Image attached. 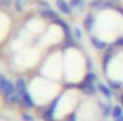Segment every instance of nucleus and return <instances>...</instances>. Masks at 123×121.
I'll return each mask as SVG.
<instances>
[{
    "label": "nucleus",
    "instance_id": "a878e982",
    "mask_svg": "<svg viewBox=\"0 0 123 121\" xmlns=\"http://www.w3.org/2000/svg\"><path fill=\"white\" fill-rule=\"evenodd\" d=\"M66 121H76V116H74V115H71V116H69Z\"/></svg>",
    "mask_w": 123,
    "mask_h": 121
},
{
    "label": "nucleus",
    "instance_id": "39448f33",
    "mask_svg": "<svg viewBox=\"0 0 123 121\" xmlns=\"http://www.w3.org/2000/svg\"><path fill=\"white\" fill-rule=\"evenodd\" d=\"M95 24H96V17H95V16L92 14V13L85 14V17H84V29L87 30L88 33H90V32H93Z\"/></svg>",
    "mask_w": 123,
    "mask_h": 121
},
{
    "label": "nucleus",
    "instance_id": "4468645a",
    "mask_svg": "<svg viewBox=\"0 0 123 121\" xmlns=\"http://www.w3.org/2000/svg\"><path fill=\"white\" fill-rule=\"evenodd\" d=\"M123 116V107L122 105H114L112 109V118L114 120H118V118Z\"/></svg>",
    "mask_w": 123,
    "mask_h": 121
},
{
    "label": "nucleus",
    "instance_id": "7ed1b4c3",
    "mask_svg": "<svg viewBox=\"0 0 123 121\" xmlns=\"http://www.w3.org/2000/svg\"><path fill=\"white\" fill-rule=\"evenodd\" d=\"M55 6H57V10L60 11L62 14L69 16L73 13V6L69 5V2H66V0H57V2H55Z\"/></svg>",
    "mask_w": 123,
    "mask_h": 121
},
{
    "label": "nucleus",
    "instance_id": "ddd939ff",
    "mask_svg": "<svg viewBox=\"0 0 123 121\" xmlns=\"http://www.w3.org/2000/svg\"><path fill=\"white\" fill-rule=\"evenodd\" d=\"M69 5L73 6V10H77V11L85 10V0H69Z\"/></svg>",
    "mask_w": 123,
    "mask_h": 121
},
{
    "label": "nucleus",
    "instance_id": "f03ea898",
    "mask_svg": "<svg viewBox=\"0 0 123 121\" xmlns=\"http://www.w3.org/2000/svg\"><path fill=\"white\" fill-rule=\"evenodd\" d=\"M79 88L82 90V93L87 94V96H95L96 91H98V86H95L92 82H87V80H84V82L79 85Z\"/></svg>",
    "mask_w": 123,
    "mask_h": 121
},
{
    "label": "nucleus",
    "instance_id": "2eb2a0df",
    "mask_svg": "<svg viewBox=\"0 0 123 121\" xmlns=\"http://www.w3.org/2000/svg\"><path fill=\"white\" fill-rule=\"evenodd\" d=\"M41 116H43V120L44 121H55V113L54 112H51L49 110V109H44L43 110V115H41Z\"/></svg>",
    "mask_w": 123,
    "mask_h": 121
},
{
    "label": "nucleus",
    "instance_id": "c756f323",
    "mask_svg": "<svg viewBox=\"0 0 123 121\" xmlns=\"http://www.w3.org/2000/svg\"><path fill=\"white\" fill-rule=\"evenodd\" d=\"M88 2H93V0H88Z\"/></svg>",
    "mask_w": 123,
    "mask_h": 121
},
{
    "label": "nucleus",
    "instance_id": "412c9836",
    "mask_svg": "<svg viewBox=\"0 0 123 121\" xmlns=\"http://www.w3.org/2000/svg\"><path fill=\"white\" fill-rule=\"evenodd\" d=\"M21 118H22V121H35V118H33V115H32V113H27V112H24Z\"/></svg>",
    "mask_w": 123,
    "mask_h": 121
},
{
    "label": "nucleus",
    "instance_id": "dca6fc26",
    "mask_svg": "<svg viewBox=\"0 0 123 121\" xmlns=\"http://www.w3.org/2000/svg\"><path fill=\"white\" fill-rule=\"evenodd\" d=\"M101 107H103V115H104L106 118L112 115V109H114V107L111 105L109 102H106V104H101Z\"/></svg>",
    "mask_w": 123,
    "mask_h": 121
},
{
    "label": "nucleus",
    "instance_id": "6e6552de",
    "mask_svg": "<svg viewBox=\"0 0 123 121\" xmlns=\"http://www.w3.org/2000/svg\"><path fill=\"white\" fill-rule=\"evenodd\" d=\"M96 86H98V91L101 93V94H103V96L106 98V99H111V98H112V93H114V90L111 88L109 85H106V83L99 82V83H98Z\"/></svg>",
    "mask_w": 123,
    "mask_h": 121
},
{
    "label": "nucleus",
    "instance_id": "c85d7f7f",
    "mask_svg": "<svg viewBox=\"0 0 123 121\" xmlns=\"http://www.w3.org/2000/svg\"><path fill=\"white\" fill-rule=\"evenodd\" d=\"M0 91H2V86H0Z\"/></svg>",
    "mask_w": 123,
    "mask_h": 121
},
{
    "label": "nucleus",
    "instance_id": "423d86ee",
    "mask_svg": "<svg viewBox=\"0 0 123 121\" xmlns=\"http://www.w3.org/2000/svg\"><path fill=\"white\" fill-rule=\"evenodd\" d=\"M114 44L112 46H109L107 49L104 50V55H103V68H104V72H107V64H109V61H111V58L114 57Z\"/></svg>",
    "mask_w": 123,
    "mask_h": 121
},
{
    "label": "nucleus",
    "instance_id": "a211bd4d",
    "mask_svg": "<svg viewBox=\"0 0 123 121\" xmlns=\"http://www.w3.org/2000/svg\"><path fill=\"white\" fill-rule=\"evenodd\" d=\"M73 36L77 39V41H82V38H84V33H82V30L79 29V27H74L73 29Z\"/></svg>",
    "mask_w": 123,
    "mask_h": 121
},
{
    "label": "nucleus",
    "instance_id": "9d476101",
    "mask_svg": "<svg viewBox=\"0 0 123 121\" xmlns=\"http://www.w3.org/2000/svg\"><path fill=\"white\" fill-rule=\"evenodd\" d=\"M21 98H22V105L25 107V109H33V107H35V101L32 99L29 91L21 93Z\"/></svg>",
    "mask_w": 123,
    "mask_h": 121
},
{
    "label": "nucleus",
    "instance_id": "bb28decb",
    "mask_svg": "<svg viewBox=\"0 0 123 121\" xmlns=\"http://www.w3.org/2000/svg\"><path fill=\"white\" fill-rule=\"evenodd\" d=\"M120 105L123 107V94H122V96H120Z\"/></svg>",
    "mask_w": 123,
    "mask_h": 121
},
{
    "label": "nucleus",
    "instance_id": "aec40b11",
    "mask_svg": "<svg viewBox=\"0 0 123 121\" xmlns=\"http://www.w3.org/2000/svg\"><path fill=\"white\" fill-rule=\"evenodd\" d=\"M84 80H87V82H92V83H95V80H96V74H95L93 71H90L87 75H85V79Z\"/></svg>",
    "mask_w": 123,
    "mask_h": 121
},
{
    "label": "nucleus",
    "instance_id": "4be33fe9",
    "mask_svg": "<svg viewBox=\"0 0 123 121\" xmlns=\"http://www.w3.org/2000/svg\"><path fill=\"white\" fill-rule=\"evenodd\" d=\"M0 5L5 6V8H10V6L14 5V0H0Z\"/></svg>",
    "mask_w": 123,
    "mask_h": 121
},
{
    "label": "nucleus",
    "instance_id": "f257e3e1",
    "mask_svg": "<svg viewBox=\"0 0 123 121\" xmlns=\"http://www.w3.org/2000/svg\"><path fill=\"white\" fill-rule=\"evenodd\" d=\"M0 86H2L3 96H10V94L16 93V85H13V83L6 79V75L2 74V72H0Z\"/></svg>",
    "mask_w": 123,
    "mask_h": 121
},
{
    "label": "nucleus",
    "instance_id": "b1692460",
    "mask_svg": "<svg viewBox=\"0 0 123 121\" xmlns=\"http://www.w3.org/2000/svg\"><path fill=\"white\" fill-rule=\"evenodd\" d=\"M87 69H88V72L93 71V61H92V60H88V61H87Z\"/></svg>",
    "mask_w": 123,
    "mask_h": 121
},
{
    "label": "nucleus",
    "instance_id": "393cba45",
    "mask_svg": "<svg viewBox=\"0 0 123 121\" xmlns=\"http://www.w3.org/2000/svg\"><path fill=\"white\" fill-rule=\"evenodd\" d=\"M114 10H115V11H118L120 14L123 16V6H120V5H115V6H114Z\"/></svg>",
    "mask_w": 123,
    "mask_h": 121
},
{
    "label": "nucleus",
    "instance_id": "20e7f679",
    "mask_svg": "<svg viewBox=\"0 0 123 121\" xmlns=\"http://www.w3.org/2000/svg\"><path fill=\"white\" fill-rule=\"evenodd\" d=\"M88 6H90V10H95V11H103V10L112 8L107 0H93V2H90Z\"/></svg>",
    "mask_w": 123,
    "mask_h": 121
},
{
    "label": "nucleus",
    "instance_id": "0eeeda50",
    "mask_svg": "<svg viewBox=\"0 0 123 121\" xmlns=\"http://www.w3.org/2000/svg\"><path fill=\"white\" fill-rule=\"evenodd\" d=\"M90 43H92V46H93L96 50H106L109 47V44L106 43V41L96 38V36H90Z\"/></svg>",
    "mask_w": 123,
    "mask_h": 121
},
{
    "label": "nucleus",
    "instance_id": "cd10ccee",
    "mask_svg": "<svg viewBox=\"0 0 123 121\" xmlns=\"http://www.w3.org/2000/svg\"><path fill=\"white\" fill-rule=\"evenodd\" d=\"M115 121H123V116H122V118H118V120H115Z\"/></svg>",
    "mask_w": 123,
    "mask_h": 121
},
{
    "label": "nucleus",
    "instance_id": "f8f14e48",
    "mask_svg": "<svg viewBox=\"0 0 123 121\" xmlns=\"http://www.w3.org/2000/svg\"><path fill=\"white\" fill-rule=\"evenodd\" d=\"M16 91L21 94V93H24V91H27V80L25 79H22V77H19L18 80H16Z\"/></svg>",
    "mask_w": 123,
    "mask_h": 121
},
{
    "label": "nucleus",
    "instance_id": "9b49d317",
    "mask_svg": "<svg viewBox=\"0 0 123 121\" xmlns=\"http://www.w3.org/2000/svg\"><path fill=\"white\" fill-rule=\"evenodd\" d=\"M5 101H6V104H10V105H19V104L22 105V98L18 91L10 94V96H5Z\"/></svg>",
    "mask_w": 123,
    "mask_h": 121
},
{
    "label": "nucleus",
    "instance_id": "6ab92c4d",
    "mask_svg": "<svg viewBox=\"0 0 123 121\" xmlns=\"http://www.w3.org/2000/svg\"><path fill=\"white\" fill-rule=\"evenodd\" d=\"M109 86L112 90H115V91H118L120 88H122V82H117V80H109Z\"/></svg>",
    "mask_w": 123,
    "mask_h": 121
},
{
    "label": "nucleus",
    "instance_id": "f3484780",
    "mask_svg": "<svg viewBox=\"0 0 123 121\" xmlns=\"http://www.w3.org/2000/svg\"><path fill=\"white\" fill-rule=\"evenodd\" d=\"M24 8H25V0H14V10L16 11H24Z\"/></svg>",
    "mask_w": 123,
    "mask_h": 121
},
{
    "label": "nucleus",
    "instance_id": "1a4fd4ad",
    "mask_svg": "<svg viewBox=\"0 0 123 121\" xmlns=\"http://www.w3.org/2000/svg\"><path fill=\"white\" fill-rule=\"evenodd\" d=\"M40 16L41 17H44V19H51V21H57V19H60L58 17V14H57V11H54L52 8H47V10H40Z\"/></svg>",
    "mask_w": 123,
    "mask_h": 121
},
{
    "label": "nucleus",
    "instance_id": "5701e85b",
    "mask_svg": "<svg viewBox=\"0 0 123 121\" xmlns=\"http://www.w3.org/2000/svg\"><path fill=\"white\" fill-rule=\"evenodd\" d=\"M38 6H40V10H47V8H51V5L47 3L46 0H40L38 2Z\"/></svg>",
    "mask_w": 123,
    "mask_h": 121
}]
</instances>
